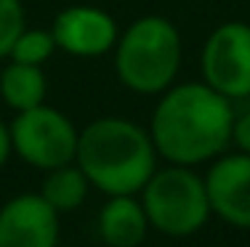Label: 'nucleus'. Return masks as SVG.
I'll use <instances>...</instances> for the list:
<instances>
[{"instance_id":"nucleus-1","label":"nucleus","mask_w":250,"mask_h":247,"mask_svg":"<svg viewBox=\"0 0 250 247\" xmlns=\"http://www.w3.org/2000/svg\"><path fill=\"white\" fill-rule=\"evenodd\" d=\"M231 98L213 91L208 82H187L163 91L149 125L157 154L170 165L189 168L221 157L231 144Z\"/></svg>"},{"instance_id":"nucleus-2","label":"nucleus","mask_w":250,"mask_h":247,"mask_svg":"<svg viewBox=\"0 0 250 247\" xmlns=\"http://www.w3.org/2000/svg\"><path fill=\"white\" fill-rule=\"evenodd\" d=\"M152 136L123 117H101L85 125L77 138L75 162L91 186L109 197L139 194L154 173Z\"/></svg>"},{"instance_id":"nucleus-3","label":"nucleus","mask_w":250,"mask_h":247,"mask_svg":"<svg viewBox=\"0 0 250 247\" xmlns=\"http://www.w3.org/2000/svg\"><path fill=\"white\" fill-rule=\"evenodd\" d=\"M181 67V35L165 16H141L117 38L115 72L128 91L154 96L170 88Z\"/></svg>"},{"instance_id":"nucleus-4","label":"nucleus","mask_w":250,"mask_h":247,"mask_svg":"<svg viewBox=\"0 0 250 247\" xmlns=\"http://www.w3.org/2000/svg\"><path fill=\"white\" fill-rule=\"evenodd\" d=\"M141 205L146 210L149 226L168 237H192L210 218L205 178L189 165H170L154 170L146 186L141 189Z\"/></svg>"},{"instance_id":"nucleus-5","label":"nucleus","mask_w":250,"mask_h":247,"mask_svg":"<svg viewBox=\"0 0 250 247\" xmlns=\"http://www.w3.org/2000/svg\"><path fill=\"white\" fill-rule=\"evenodd\" d=\"M8 128L14 152L38 170H53L59 165H67L77 154L80 131L64 112L53 107L38 104L32 109L16 112Z\"/></svg>"},{"instance_id":"nucleus-6","label":"nucleus","mask_w":250,"mask_h":247,"mask_svg":"<svg viewBox=\"0 0 250 247\" xmlns=\"http://www.w3.org/2000/svg\"><path fill=\"white\" fill-rule=\"evenodd\" d=\"M202 80L226 98L250 96V24L226 21L202 45Z\"/></svg>"},{"instance_id":"nucleus-7","label":"nucleus","mask_w":250,"mask_h":247,"mask_svg":"<svg viewBox=\"0 0 250 247\" xmlns=\"http://www.w3.org/2000/svg\"><path fill=\"white\" fill-rule=\"evenodd\" d=\"M56 45L69 56L77 58H96L117 45V21L112 14L96 5H69L53 19L51 24Z\"/></svg>"},{"instance_id":"nucleus-8","label":"nucleus","mask_w":250,"mask_h":247,"mask_svg":"<svg viewBox=\"0 0 250 247\" xmlns=\"http://www.w3.org/2000/svg\"><path fill=\"white\" fill-rule=\"evenodd\" d=\"M59 210L40 191L16 194L0 208V247H56Z\"/></svg>"},{"instance_id":"nucleus-9","label":"nucleus","mask_w":250,"mask_h":247,"mask_svg":"<svg viewBox=\"0 0 250 247\" xmlns=\"http://www.w3.org/2000/svg\"><path fill=\"white\" fill-rule=\"evenodd\" d=\"M210 213L229 226L250 228V154H221L205 175Z\"/></svg>"},{"instance_id":"nucleus-10","label":"nucleus","mask_w":250,"mask_h":247,"mask_svg":"<svg viewBox=\"0 0 250 247\" xmlns=\"http://www.w3.org/2000/svg\"><path fill=\"white\" fill-rule=\"evenodd\" d=\"M149 218L133 194L109 197L99 213V234L109 247H139L146 239Z\"/></svg>"},{"instance_id":"nucleus-11","label":"nucleus","mask_w":250,"mask_h":247,"mask_svg":"<svg viewBox=\"0 0 250 247\" xmlns=\"http://www.w3.org/2000/svg\"><path fill=\"white\" fill-rule=\"evenodd\" d=\"M45 75L40 67L11 61L0 75V96L14 112L32 109L45 101Z\"/></svg>"},{"instance_id":"nucleus-12","label":"nucleus","mask_w":250,"mask_h":247,"mask_svg":"<svg viewBox=\"0 0 250 247\" xmlns=\"http://www.w3.org/2000/svg\"><path fill=\"white\" fill-rule=\"evenodd\" d=\"M45 181L40 186V197L51 205L53 210L59 213H69V210L80 208L88 197V186L91 181L85 178L77 165L67 162V165H59L53 170H45Z\"/></svg>"},{"instance_id":"nucleus-13","label":"nucleus","mask_w":250,"mask_h":247,"mask_svg":"<svg viewBox=\"0 0 250 247\" xmlns=\"http://www.w3.org/2000/svg\"><path fill=\"white\" fill-rule=\"evenodd\" d=\"M56 40H53L51 29H21V35L16 38L14 48H11V61L19 64H32V67H43L45 61L56 51Z\"/></svg>"},{"instance_id":"nucleus-14","label":"nucleus","mask_w":250,"mask_h":247,"mask_svg":"<svg viewBox=\"0 0 250 247\" xmlns=\"http://www.w3.org/2000/svg\"><path fill=\"white\" fill-rule=\"evenodd\" d=\"M21 29H24V5H21V0H0V58L11 54Z\"/></svg>"},{"instance_id":"nucleus-15","label":"nucleus","mask_w":250,"mask_h":247,"mask_svg":"<svg viewBox=\"0 0 250 247\" xmlns=\"http://www.w3.org/2000/svg\"><path fill=\"white\" fill-rule=\"evenodd\" d=\"M231 141L237 144V149L250 154V112H245L242 117H234V133Z\"/></svg>"},{"instance_id":"nucleus-16","label":"nucleus","mask_w":250,"mask_h":247,"mask_svg":"<svg viewBox=\"0 0 250 247\" xmlns=\"http://www.w3.org/2000/svg\"><path fill=\"white\" fill-rule=\"evenodd\" d=\"M11 152H14V144H11V128L0 120V168L8 162Z\"/></svg>"}]
</instances>
